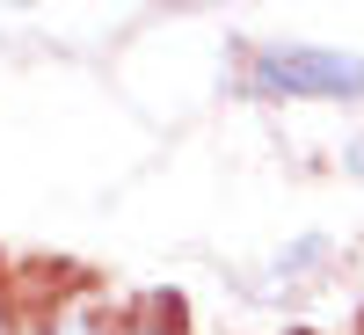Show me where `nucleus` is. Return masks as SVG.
<instances>
[{
	"label": "nucleus",
	"mask_w": 364,
	"mask_h": 335,
	"mask_svg": "<svg viewBox=\"0 0 364 335\" xmlns=\"http://www.w3.org/2000/svg\"><path fill=\"white\" fill-rule=\"evenodd\" d=\"M117 335H190V314H182L175 292H139V299H124Z\"/></svg>",
	"instance_id": "nucleus-2"
},
{
	"label": "nucleus",
	"mask_w": 364,
	"mask_h": 335,
	"mask_svg": "<svg viewBox=\"0 0 364 335\" xmlns=\"http://www.w3.org/2000/svg\"><path fill=\"white\" fill-rule=\"evenodd\" d=\"M0 335H22V299H15L8 277H0Z\"/></svg>",
	"instance_id": "nucleus-3"
},
{
	"label": "nucleus",
	"mask_w": 364,
	"mask_h": 335,
	"mask_svg": "<svg viewBox=\"0 0 364 335\" xmlns=\"http://www.w3.org/2000/svg\"><path fill=\"white\" fill-rule=\"evenodd\" d=\"M233 80L248 102H364V58L343 44H306V37L248 44Z\"/></svg>",
	"instance_id": "nucleus-1"
}]
</instances>
